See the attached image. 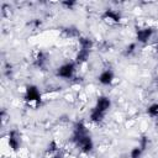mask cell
Wrapping results in <instances>:
<instances>
[{"label": "cell", "instance_id": "obj_1", "mask_svg": "<svg viewBox=\"0 0 158 158\" xmlns=\"http://www.w3.org/2000/svg\"><path fill=\"white\" fill-rule=\"evenodd\" d=\"M74 72H75V63H73V62L64 63L57 69V77H59L62 79H70L73 77Z\"/></svg>", "mask_w": 158, "mask_h": 158}, {"label": "cell", "instance_id": "obj_2", "mask_svg": "<svg viewBox=\"0 0 158 158\" xmlns=\"http://www.w3.org/2000/svg\"><path fill=\"white\" fill-rule=\"evenodd\" d=\"M26 100L30 101V104H33V102H40L41 100V94L38 91V89L33 85L28 86L27 90H26Z\"/></svg>", "mask_w": 158, "mask_h": 158}, {"label": "cell", "instance_id": "obj_3", "mask_svg": "<svg viewBox=\"0 0 158 158\" xmlns=\"http://www.w3.org/2000/svg\"><path fill=\"white\" fill-rule=\"evenodd\" d=\"M110 106H111L110 99L106 98V96H100V98L96 100V105H95L94 109H96L98 111H100V112H102V114H106V111L110 109Z\"/></svg>", "mask_w": 158, "mask_h": 158}, {"label": "cell", "instance_id": "obj_4", "mask_svg": "<svg viewBox=\"0 0 158 158\" xmlns=\"http://www.w3.org/2000/svg\"><path fill=\"white\" fill-rule=\"evenodd\" d=\"M112 80H114V72L110 70V69L104 70V72L99 75V81H100L101 84H104V85H109V84H111Z\"/></svg>", "mask_w": 158, "mask_h": 158}, {"label": "cell", "instance_id": "obj_5", "mask_svg": "<svg viewBox=\"0 0 158 158\" xmlns=\"http://www.w3.org/2000/svg\"><path fill=\"white\" fill-rule=\"evenodd\" d=\"M152 30L151 28H142V30H138L137 31V41L138 42H147L151 36H152Z\"/></svg>", "mask_w": 158, "mask_h": 158}, {"label": "cell", "instance_id": "obj_6", "mask_svg": "<svg viewBox=\"0 0 158 158\" xmlns=\"http://www.w3.org/2000/svg\"><path fill=\"white\" fill-rule=\"evenodd\" d=\"M9 146L14 151H16L19 148V146H20V136H19V133L16 131H12L9 135Z\"/></svg>", "mask_w": 158, "mask_h": 158}, {"label": "cell", "instance_id": "obj_7", "mask_svg": "<svg viewBox=\"0 0 158 158\" xmlns=\"http://www.w3.org/2000/svg\"><path fill=\"white\" fill-rule=\"evenodd\" d=\"M104 19L110 21V22H118L120 21V15L114 10H107L104 15Z\"/></svg>", "mask_w": 158, "mask_h": 158}, {"label": "cell", "instance_id": "obj_8", "mask_svg": "<svg viewBox=\"0 0 158 158\" xmlns=\"http://www.w3.org/2000/svg\"><path fill=\"white\" fill-rule=\"evenodd\" d=\"M104 116H105V114L98 111L96 109H93L91 112H90V120L94 121V122H100L104 118Z\"/></svg>", "mask_w": 158, "mask_h": 158}, {"label": "cell", "instance_id": "obj_9", "mask_svg": "<svg viewBox=\"0 0 158 158\" xmlns=\"http://www.w3.org/2000/svg\"><path fill=\"white\" fill-rule=\"evenodd\" d=\"M148 115L152 116V117H158V104H152L148 110H147Z\"/></svg>", "mask_w": 158, "mask_h": 158}, {"label": "cell", "instance_id": "obj_10", "mask_svg": "<svg viewBox=\"0 0 158 158\" xmlns=\"http://www.w3.org/2000/svg\"><path fill=\"white\" fill-rule=\"evenodd\" d=\"M142 152H143L142 148H139V147H135V148L131 151V158H141Z\"/></svg>", "mask_w": 158, "mask_h": 158}]
</instances>
